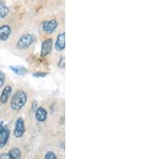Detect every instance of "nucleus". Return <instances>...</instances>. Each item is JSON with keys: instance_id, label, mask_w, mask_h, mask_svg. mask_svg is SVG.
I'll return each instance as SVG.
<instances>
[{"instance_id": "1", "label": "nucleus", "mask_w": 145, "mask_h": 159, "mask_svg": "<svg viewBox=\"0 0 145 159\" xmlns=\"http://www.w3.org/2000/svg\"><path fill=\"white\" fill-rule=\"evenodd\" d=\"M27 94L23 90H19L16 92L12 97L11 100V107L13 110H19L21 109L27 102Z\"/></svg>"}, {"instance_id": "2", "label": "nucleus", "mask_w": 145, "mask_h": 159, "mask_svg": "<svg viewBox=\"0 0 145 159\" xmlns=\"http://www.w3.org/2000/svg\"><path fill=\"white\" fill-rule=\"evenodd\" d=\"M35 41V36L31 34H27L19 38L16 43V48L19 50H24V49L28 48Z\"/></svg>"}, {"instance_id": "3", "label": "nucleus", "mask_w": 145, "mask_h": 159, "mask_svg": "<svg viewBox=\"0 0 145 159\" xmlns=\"http://www.w3.org/2000/svg\"><path fill=\"white\" fill-rule=\"evenodd\" d=\"M25 132V125L24 120L22 117H19L16 120L15 125V129H14V136L16 138H20L23 136Z\"/></svg>"}, {"instance_id": "4", "label": "nucleus", "mask_w": 145, "mask_h": 159, "mask_svg": "<svg viewBox=\"0 0 145 159\" xmlns=\"http://www.w3.org/2000/svg\"><path fill=\"white\" fill-rule=\"evenodd\" d=\"M10 136V129L0 124V148H2L7 142Z\"/></svg>"}, {"instance_id": "5", "label": "nucleus", "mask_w": 145, "mask_h": 159, "mask_svg": "<svg viewBox=\"0 0 145 159\" xmlns=\"http://www.w3.org/2000/svg\"><path fill=\"white\" fill-rule=\"evenodd\" d=\"M57 25V22L55 20H49V21H44L42 24L43 30H44L46 33L52 34L55 31V30L56 29Z\"/></svg>"}, {"instance_id": "6", "label": "nucleus", "mask_w": 145, "mask_h": 159, "mask_svg": "<svg viewBox=\"0 0 145 159\" xmlns=\"http://www.w3.org/2000/svg\"><path fill=\"white\" fill-rule=\"evenodd\" d=\"M52 39H48L45 40L41 44V54L42 57H46L48 55L50 54L52 49Z\"/></svg>"}, {"instance_id": "7", "label": "nucleus", "mask_w": 145, "mask_h": 159, "mask_svg": "<svg viewBox=\"0 0 145 159\" xmlns=\"http://www.w3.org/2000/svg\"><path fill=\"white\" fill-rule=\"evenodd\" d=\"M54 47L57 51H63L65 48V32H62L60 35H58Z\"/></svg>"}, {"instance_id": "8", "label": "nucleus", "mask_w": 145, "mask_h": 159, "mask_svg": "<svg viewBox=\"0 0 145 159\" xmlns=\"http://www.w3.org/2000/svg\"><path fill=\"white\" fill-rule=\"evenodd\" d=\"M35 116L36 119L38 120L39 122H45L47 120V117H48V113H47L46 109L45 108L39 107L36 110Z\"/></svg>"}, {"instance_id": "9", "label": "nucleus", "mask_w": 145, "mask_h": 159, "mask_svg": "<svg viewBox=\"0 0 145 159\" xmlns=\"http://www.w3.org/2000/svg\"><path fill=\"white\" fill-rule=\"evenodd\" d=\"M12 33V29L8 25L0 27V41H6Z\"/></svg>"}, {"instance_id": "10", "label": "nucleus", "mask_w": 145, "mask_h": 159, "mask_svg": "<svg viewBox=\"0 0 145 159\" xmlns=\"http://www.w3.org/2000/svg\"><path fill=\"white\" fill-rule=\"evenodd\" d=\"M12 92V88L10 85H7L4 88L2 92V94L0 96V101L2 104H6L7 101H8V98L11 96Z\"/></svg>"}, {"instance_id": "11", "label": "nucleus", "mask_w": 145, "mask_h": 159, "mask_svg": "<svg viewBox=\"0 0 145 159\" xmlns=\"http://www.w3.org/2000/svg\"><path fill=\"white\" fill-rule=\"evenodd\" d=\"M10 68H11V69L12 70V72L14 73L19 75V76H23V75L27 72V68L23 66H11Z\"/></svg>"}, {"instance_id": "12", "label": "nucleus", "mask_w": 145, "mask_h": 159, "mask_svg": "<svg viewBox=\"0 0 145 159\" xmlns=\"http://www.w3.org/2000/svg\"><path fill=\"white\" fill-rule=\"evenodd\" d=\"M11 159H20L21 157V151L19 148H12L8 153Z\"/></svg>"}, {"instance_id": "13", "label": "nucleus", "mask_w": 145, "mask_h": 159, "mask_svg": "<svg viewBox=\"0 0 145 159\" xmlns=\"http://www.w3.org/2000/svg\"><path fill=\"white\" fill-rule=\"evenodd\" d=\"M9 13V8L4 2H0V18H5Z\"/></svg>"}, {"instance_id": "14", "label": "nucleus", "mask_w": 145, "mask_h": 159, "mask_svg": "<svg viewBox=\"0 0 145 159\" xmlns=\"http://www.w3.org/2000/svg\"><path fill=\"white\" fill-rule=\"evenodd\" d=\"M45 159H56V156L53 152L48 151L45 154Z\"/></svg>"}, {"instance_id": "15", "label": "nucleus", "mask_w": 145, "mask_h": 159, "mask_svg": "<svg viewBox=\"0 0 145 159\" xmlns=\"http://www.w3.org/2000/svg\"><path fill=\"white\" fill-rule=\"evenodd\" d=\"M65 66V57H60V60H59V63H58V67L60 68H64Z\"/></svg>"}, {"instance_id": "16", "label": "nucleus", "mask_w": 145, "mask_h": 159, "mask_svg": "<svg viewBox=\"0 0 145 159\" xmlns=\"http://www.w3.org/2000/svg\"><path fill=\"white\" fill-rule=\"evenodd\" d=\"M47 72H36V73H33L32 76H35L36 78H42L45 77V76H47Z\"/></svg>"}, {"instance_id": "17", "label": "nucleus", "mask_w": 145, "mask_h": 159, "mask_svg": "<svg viewBox=\"0 0 145 159\" xmlns=\"http://www.w3.org/2000/svg\"><path fill=\"white\" fill-rule=\"evenodd\" d=\"M4 81H5V74L0 71V88L2 87V85L4 84Z\"/></svg>"}, {"instance_id": "18", "label": "nucleus", "mask_w": 145, "mask_h": 159, "mask_svg": "<svg viewBox=\"0 0 145 159\" xmlns=\"http://www.w3.org/2000/svg\"><path fill=\"white\" fill-rule=\"evenodd\" d=\"M0 159H11L8 153H2L0 155Z\"/></svg>"}, {"instance_id": "19", "label": "nucleus", "mask_w": 145, "mask_h": 159, "mask_svg": "<svg viewBox=\"0 0 145 159\" xmlns=\"http://www.w3.org/2000/svg\"><path fill=\"white\" fill-rule=\"evenodd\" d=\"M36 105H37V103L36 102H33L32 103V105H31V108H32V111L33 112H36Z\"/></svg>"}]
</instances>
